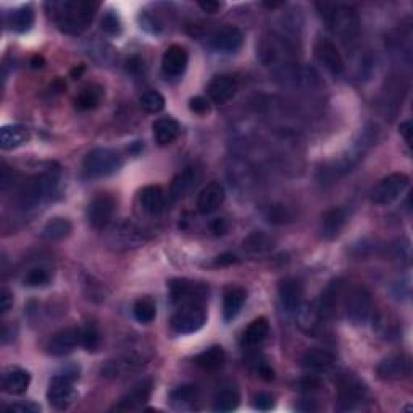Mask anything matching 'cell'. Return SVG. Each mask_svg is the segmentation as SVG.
<instances>
[{"label": "cell", "instance_id": "52", "mask_svg": "<svg viewBox=\"0 0 413 413\" xmlns=\"http://www.w3.org/2000/svg\"><path fill=\"white\" fill-rule=\"evenodd\" d=\"M210 230L215 236H225L230 230V223L225 218H215L210 223Z\"/></svg>", "mask_w": 413, "mask_h": 413}, {"label": "cell", "instance_id": "10", "mask_svg": "<svg viewBox=\"0 0 413 413\" xmlns=\"http://www.w3.org/2000/svg\"><path fill=\"white\" fill-rule=\"evenodd\" d=\"M73 376L70 375H55L50 380L47 389V400L52 407L63 410L71 405L75 397Z\"/></svg>", "mask_w": 413, "mask_h": 413}, {"label": "cell", "instance_id": "6", "mask_svg": "<svg viewBox=\"0 0 413 413\" xmlns=\"http://www.w3.org/2000/svg\"><path fill=\"white\" fill-rule=\"evenodd\" d=\"M326 20L333 26L334 33L343 40H354L359 36L360 20L354 7H349V5L331 7V12L326 13Z\"/></svg>", "mask_w": 413, "mask_h": 413}, {"label": "cell", "instance_id": "36", "mask_svg": "<svg viewBox=\"0 0 413 413\" xmlns=\"http://www.w3.org/2000/svg\"><path fill=\"white\" fill-rule=\"evenodd\" d=\"M8 24L15 33H28L34 24V10L29 5H23V7L13 10L8 17Z\"/></svg>", "mask_w": 413, "mask_h": 413}, {"label": "cell", "instance_id": "19", "mask_svg": "<svg viewBox=\"0 0 413 413\" xmlns=\"http://www.w3.org/2000/svg\"><path fill=\"white\" fill-rule=\"evenodd\" d=\"M210 45L215 52L220 54H234L242 45V33L237 28H223L211 36Z\"/></svg>", "mask_w": 413, "mask_h": 413}, {"label": "cell", "instance_id": "11", "mask_svg": "<svg viewBox=\"0 0 413 413\" xmlns=\"http://www.w3.org/2000/svg\"><path fill=\"white\" fill-rule=\"evenodd\" d=\"M113 211H115V199L110 194H99L91 200L87 206V220L94 230H105L110 225Z\"/></svg>", "mask_w": 413, "mask_h": 413}, {"label": "cell", "instance_id": "33", "mask_svg": "<svg viewBox=\"0 0 413 413\" xmlns=\"http://www.w3.org/2000/svg\"><path fill=\"white\" fill-rule=\"evenodd\" d=\"M71 231H73V225H71L70 220L61 218V216H55V218H50L47 223L44 225L40 236H43L45 241L57 242L66 239V237L71 234Z\"/></svg>", "mask_w": 413, "mask_h": 413}, {"label": "cell", "instance_id": "34", "mask_svg": "<svg viewBox=\"0 0 413 413\" xmlns=\"http://www.w3.org/2000/svg\"><path fill=\"white\" fill-rule=\"evenodd\" d=\"M322 317H320L317 306L315 303H307L297 310V324L303 333L308 336H315L322 324Z\"/></svg>", "mask_w": 413, "mask_h": 413}, {"label": "cell", "instance_id": "47", "mask_svg": "<svg viewBox=\"0 0 413 413\" xmlns=\"http://www.w3.org/2000/svg\"><path fill=\"white\" fill-rule=\"evenodd\" d=\"M320 387H322V380L318 378V375H313V373L302 376V378H299L296 381V389L301 392H307V394L318 391Z\"/></svg>", "mask_w": 413, "mask_h": 413}, {"label": "cell", "instance_id": "20", "mask_svg": "<svg viewBox=\"0 0 413 413\" xmlns=\"http://www.w3.org/2000/svg\"><path fill=\"white\" fill-rule=\"evenodd\" d=\"M225 202V189L220 183H209L200 190L197 197V210L200 215H211Z\"/></svg>", "mask_w": 413, "mask_h": 413}, {"label": "cell", "instance_id": "17", "mask_svg": "<svg viewBox=\"0 0 413 413\" xmlns=\"http://www.w3.org/2000/svg\"><path fill=\"white\" fill-rule=\"evenodd\" d=\"M237 92V81L231 75H218L209 82L206 87V94L209 99L216 103V105H223L230 102Z\"/></svg>", "mask_w": 413, "mask_h": 413}, {"label": "cell", "instance_id": "28", "mask_svg": "<svg viewBox=\"0 0 413 413\" xmlns=\"http://www.w3.org/2000/svg\"><path fill=\"white\" fill-rule=\"evenodd\" d=\"M29 141L28 128L22 125H8L0 129V147L3 151H12Z\"/></svg>", "mask_w": 413, "mask_h": 413}, {"label": "cell", "instance_id": "9", "mask_svg": "<svg viewBox=\"0 0 413 413\" xmlns=\"http://www.w3.org/2000/svg\"><path fill=\"white\" fill-rule=\"evenodd\" d=\"M170 297L173 303L186 306V303H199L204 306L209 296V289L204 284H197L188 280H173L168 284Z\"/></svg>", "mask_w": 413, "mask_h": 413}, {"label": "cell", "instance_id": "26", "mask_svg": "<svg viewBox=\"0 0 413 413\" xmlns=\"http://www.w3.org/2000/svg\"><path fill=\"white\" fill-rule=\"evenodd\" d=\"M270 334V324H268L266 318H257L252 322L247 329L242 334V345L247 349H255L258 345L265 343V339Z\"/></svg>", "mask_w": 413, "mask_h": 413}, {"label": "cell", "instance_id": "21", "mask_svg": "<svg viewBox=\"0 0 413 413\" xmlns=\"http://www.w3.org/2000/svg\"><path fill=\"white\" fill-rule=\"evenodd\" d=\"M188 52L181 45H172L165 50L163 59H162V70L163 73L170 77H178L181 76L188 68Z\"/></svg>", "mask_w": 413, "mask_h": 413}, {"label": "cell", "instance_id": "12", "mask_svg": "<svg viewBox=\"0 0 413 413\" xmlns=\"http://www.w3.org/2000/svg\"><path fill=\"white\" fill-rule=\"evenodd\" d=\"M376 373L384 381H399L409 378L412 373L410 357H407L404 354L389 355V357L380 361L378 366H376Z\"/></svg>", "mask_w": 413, "mask_h": 413}, {"label": "cell", "instance_id": "53", "mask_svg": "<svg viewBox=\"0 0 413 413\" xmlns=\"http://www.w3.org/2000/svg\"><path fill=\"white\" fill-rule=\"evenodd\" d=\"M197 5L204 10L205 13H216L221 8L220 2H215V0H199Z\"/></svg>", "mask_w": 413, "mask_h": 413}, {"label": "cell", "instance_id": "31", "mask_svg": "<svg viewBox=\"0 0 413 413\" xmlns=\"http://www.w3.org/2000/svg\"><path fill=\"white\" fill-rule=\"evenodd\" d=\"M242 247L250 255H263L275 249V239L263 231L252 232L242 241Z\"/></svg>", "mask_w": 413, "mask_h": 413}, {"label": "cell", "instance_id": "24", "mask_svg": "<svg viewBox=\"0 0 413 413\" xmlns=\"http://www.w3.org/2000/svg\"><path fill=\"white\" fill-rule=\"evenodd\" d=\"M340 291H343V281L336 280L329 284L326 289H324L322 297L318 299V302H315L322 320H328L334 315L336 307H338Z\"/></svg>", "mask_w": 413, "mask_h": 413}, {"label": "cell", "instance_id": "5", "mask_svg": "<svg viewBox=\"0 0 413 413\" xmlns=\"http://www.w3.org/2000/svg\"><path fill=\"white\" fill-rule=\"evenodd\" d=\"M57 186V178L50 173L38 174V177L31 178L23 184V188L18 193V202L23 209H33L39 205L44 199L54 193Z\"/></svg>", "mask_w": 413, "mask_h": 413}, {"label": "cell", "instance_id": "45", "mask_svg": "<svg viewBox=\"0 0 413 413\" xmlns=\"http://www.w3.org/2000/svg\"><path fill=\"white\" fill-rule=\"evenodd\" d=\"M266 218L273 225H284L294 221V211L286 205H273L268 209Z\"/></svg>", "mask_w": 413, "mask_h": 413}, {"label": "cell", "instance_id": "46", "mask_svg": "<svg viewBox=\"0 0 413 413\" xmlns=\"http://www.w3.org/2000/svg\"><path fill=\"white\" fill-rule=\"evenodd\" d=\"M102 29L105 31L107 34L117 36L121 33L123 26H121V20L115 12H107L102 18Z\"/></svg>", "mask_w": 413, "mask_h": 413}, {"label": "cell", "instance_id": "16", "mask_svg": "<svg viewBox=\"0 0 413 413\" xmlns=\"http://www.w3.org/2000/svg\"><path fill=\"white\" fill-rule=\"evenodd\" d=\"M280 294V303L286 313H297V310L302 307L303 299V286L296 278H286L280 284L278 289Z\"/></svg>", "mask_w": 413, "mask_h": 413}, {"label": "cell", "instance_id": "13", "mask_svg": "<svg viewBox=\"0 0 413 413\" xmlns=\"http://www.w3.org/2000/svg\"><path fill=\"white\" fill-rule=\"evenodd\" d=\"M153 389L152 380H142L137 384H134L125 396L118 400V404L113 405L112 410L115 412H131L137 410L151 399Z\"/></svg>", "mask_w": 413, "mask_h": 413}, {"label": "cell", "instance_id": "32", "mask_svg": "<svg viewBox=\"0 0 413 413\" xmlns=\"http://www.w3.org/2000/svg\"><path fill=\"white\" fill-rule=\"evenodd\" d=\"M345 225V211L343 209H331L323 215L322 236L331 241L340 234Z\"/></svg>", "mask_w": 413, "mask_h": 413}, {"label": "cell", "instance_id": "39", "mask_svg": "<svg viewBox=\"0 0 413 413\" xmlns=\"http://www.w3.org/2000/svg\"><path fill=\"white\" fill-rule=\"evenodd\" d=\"M134 318L137 320L139 323L149 324L155 320V315H157V307H155V302L149 297H141L137 299L136 303L133 307Z\"/></svg>", "mask_w": 413, "mask_h": 413}, {"label": "cell", "instance_id": "42", "mask_svg": "<svg viewBox=\"0 0 413 413\" xmlns=\"http://www.w3.org/2000/svg\"><path fill=\"white\" fill-rule=\"evenodd\" d=\"M81 345L87 352H96L100 345V333L96 323H86L81 328Z\"/></svg>", "mask_w": 413, "mask_h": 413}, {"label": "cell", "instance_id": "44", "mask_svg": "<svg viewBox=\"0 0 413 413\" xmlns=\"http://www.w3.org/2000/svg\"><path fill=\"white\" fill-rule=\"evenodd\" d=\"M23 283L24 286L28 287H44L50 283V273L43 266L31 268V270L26 273Z\"/></svg>", "mask_w": 413, "mask_h": 413}, {"label": "cell", "instance_id": "14", "mask_svg": "<svg viewBox=\"0 0 413 413\" xmlns=\"http://www.w3.org/2000/svg\"><path fill=\"white\" fill-rule=\"evenodd\" d=\"M315 55L320 63H322L324 68L331 71L333 75H343L345 70V63L340 52L336 47L334 43L329 39H318L317 44H315Z\"/></svg>", "mask_w": 413, "mask_h": 413}, {"label": "cell", "instance_id": "25", "mask_svg": "<svg viewBox=\"0 0 413 413\" xmlns=\"http://www.w3.org/2000/svg\"><path fill=\"white\" fill-rule=\"evenodd\" d=\"M31 383V375L22 368H8L3 371L2 389L10 396H18L28 389Z\"/></svg>", "mask_w": 413, "mask_h": 413}, {"label": "cell", "instance_id": "54", "mask_svg": "<svg viewBox=\"0 0 413 413\" xmlns=\"http://www.w3.org/2000/svg\"><path fill=\"white\" fill-rule=\"evenodd\" d=\"M257 373L260 378L266 380V381H271L273 378H275V371H273L271 366H268L265 361H262L260 365H257Z\"/></svg>", "mask_w": 413, "mask_h": 413}, {"label": "cell", "instance_id": "35", "mask_svg": "<svg viewBox=\"0 0 413 413\" xmlns=\"http://www.w3.org/2000/svg\"><path fill=\"white\" fill-rule=\"evenodd\" d=\"M225 359L226 354L223 347H221V345H211V347L205 349L204 352H200L197 357L194 359V361L199 368H202L205 371H215L223 366Z\"/></svg>", "mask_w": 413, "mask_h": 413}, {"label": "cell", "instance_id": "56", "mask_svg": "<svg viewBox=\"0 0 413 413\" xmlns=\"http://www.w3.org/2000/svg\"><path fill=\"white\" fill-rule=\"evenodd\" d=\"M399 129H400V134L405 139V142L409 144V146H412V121L407 120L404 123H400Z\"/></svg>", "mask_w": 413, "mask_h": 413}, {"label": "cell", "instance_id": "49", "mask_svg": "<svg viewBox=\"0 0 413 413\" xmlns=\"http://www.w3.org/2000/svg\"><path fill=\"white\" fill-rule=\"evenodd\" d=\"M189 108H190V112L195 113V115L204 117L210 112V102L200 96L193 97V99L189 100Z\"/></svg>", "mask_w": 413, "mask_h": 413}, {"label": "cell", "instance_id": "41", "mask_svg": "<svg viewBox=\"0 0 413 413\" xmlns=\"http://www.w3.org/2000/svg\"><path fill=\"white\" fill-rule=\"evenodd\" d=\"M199 397V389L194 384H183L172 392V404L174 407H188Z\"/></svg>", "mask_w": 413, "mask_h": 413}, {"label": "cell", "instance_id": "43", "mask_svg": "<svg viewBox=\"0 0 413 413\" xmlns=\"http://www.w3.org/2000/svg\"><path fill=\"white\" fill-rule=\"evenodd\" d=\"M139 102L147 113H160L165 108V97L158 91L144 92Z\"/></svg>", "mask_w": 413, "mask_h": 413}, {"label": "cell", "instance_id": "7", "mask_svg": "<svg viewBox=\"0 0 413 413\" xmlns=\"http://www.w3.org/2000/svg\"><path fill=\"white\" fill-rule=\"evenodd\" d=\"M410 178L405 173H392L389 177H386L375 186L371 190V202L375 205H389L400 197L405 193V189L409 188Z\"/></svg>", "mask_w": 413, "mask_h": 413}, {"label": "cell", "instance_id": "38", "mask_svg": "<svg viewBox=\"0 0 413 413\" xmlns=\"http://www.w3.org/2000/svg\"><path fill=\"white\" fill-rule=\"evenodd\" d=\"M139 365H141V359L134 357V355H126V357H123L121 360L108 361V363L105 365V368H102V375L103 376H113V378H117V376L125 375V373H128V371L136 370Z\"/></svg>", "mask_w": 413, "mask_h": 413}, {"label": "cell", "instance_id": "8", "mask_svg": "<svg viewBox=\"0 0 413 413\" xmlns=\"http://www.w3.org/2000/svg\"><path fill=\"white\" fill-rule=\"evenodd\" d=\"M206 322L204 306L199 303H186L174 312L172 317V329L177 334H193L197 333Z\"/></svg>", "mask_w": 413, "mask_h": 413}, {"label": "cell", "instance_id": "51", "mask_svg": "<svg viewBox=\"0 0 413 413\" xmlns=\"http://www.w3.org/2000/svg\"><path fill=\"white\" fill-rule=\"evenodd\" d=\"M13 307V294L8 291V289H2L0 291V312L2 315L8 313V310Z\"/></svg>", "mask_w": 413, "mask_h": 413}, {"label": "cell", "instance_id": "4", "mask_svg": "<svg viewBox=\"0 0 413 413\" xmlns=\"http://www.w3.org/2000/svg\"><path fill=\"white\" fill-rule=\"evenodd\" d=\"M345 318L352 324H365L373 313L371 294L365 286H354L349 289L344 299Z\"/></svg>", "mask_w": 413, "mask_h": 413}, {"label": "cell", "instance_id": "59", "mask_svg": "<svg viewBox=\"0 0 413 413\" xmlns=\"http://www.w3.org/2000/svg\"><path fill=\"white\" fill-rule=\"evenodd\" d=\"M82 71H84V66L81 65L80 68H73V70H71V76H73V77H80Z\"/></svg>", "mask_w": 413, "mask_h": 413}, {"label": "cell", "instance_id": "50", "mask_svg": "<svg viewBox=\"0 0 413 413\" xmlns=\"http://www.w3.org/2000/svg\"><path fill=\"white\" fill-rule=\"evenodd\" d=\"M5 410L12 413H38L40 412V407L33 402H17V404L5 407Z\"/></svg>", "mask_w": 413, "mask_h": 413}, {"label": "cell", "instance_id": "3", "mask_svg": "<svg viewBox=\"0 0 413 413\" xmlns=\"http://www.w3.org/2000/svg\"><path fill=\"white\" fill-rule=\"evenodd\" d=\"M105 241L112 250L126 252L141 247L146 242V237H144V232L136 225L128 220H123L108 228Z\"/></svg>", "mask_w": 413, "mask_h": 413}, {"label": "cell", "instance_id": "27", "mask_svg": "<svg viewBox=\"0 0 413 413\" xmlns=\"http://www.w3.org/2000/svg\"><path fill=\"white\" fill-rule=\"evenodd\" d=\"M247 299L246 289L242 287H230L226 289L225 297H223V318L225 322H232L237 315L241 313L242 307H244Z\"/></svg>", "mask_w": 413, "mask_h": 413}, {"label": "cell", "instance_id": "30", "mask_svg": "<svg viewBox=\"0 0 413 413\" xmlns=\"http://www.w3.org/2000/svg\"><path fill=\"white\" fill-rule=\"evenodd\" d=\"M152 128H153L155 141H157L160 146H168V144L177 141L179 136L178 121L170 117L158 118V120L153 123Z\"/></svg>", "mask_w": 413, "mask_h": 413}, {"label": "cell", "instance_id": "57", "mask_svg": "<svg viewBox=\"0 0 413 413\" xmlns=\"http://www.w3.org/2000/svg\"><path fill=\"white\" fill-rule=\"evenodd\" d=\"M144 65V61L139 59V57H133V59L128 60V70L133 71V73H136V71H141Z\"/></svg>", "mask_w": 413, "mask_h": 413}, {"label": "cell", "instance_id": "23", "mask_svg": "<svg viewBox=\"0 0 413 413\" xmlns=\"http://www.w3.org/2000/svg\"><path fill=\"white\" fill-rule=\"evenodd\" d=\"M139 200H141L142 209L152 216L163 213L165 206H167V197L160 186H146L139 194Z\"/></svg>", "mask_w": 413, "mask_h": 413}, {"label": "cell", "instance_id": "22", "mask_svg": "<svg viewBox=\"0 0 413 413\" xmlns=\"http://www.w3.org/2000/svg\"><path fill=\"white\" fill-rule=\"evenodd\" d=\"M334 363V355L324 349H310L302 355L301 365L307 373H326Z\"/></svg>", "mask_w": 413, "mask_h": 413}, {"label": "cell", "instance_id": "58", "mask_svg": "<svg viewBox=\"0 0 413 413\" xmlns=\"http://www.w3.org/2000/svg\"><path fill=\"white\" fill-rule=\"evenodd\" d=\"M31 65H33V68H43L44 59H43V57L36 55V57H33V60H31Z\"/></svg>", "mask_w": 413, "mask_h": 413}, {"label": "cell", "instance_id": "48", "mask_svg": "<svg viewBox=\"0 0 413 413\" xmlns=\"http://www.w3.org/2000/svg\"><path fill=\"white\" fill-rule=\"evenodd\" d=\"M275 407V396H271L270 392H258L254 397V409L266 412L271 410Z\"/></svg>", "mask_w": 413, "mask_h": 413}, {"label": "cell", "instance_id": "18", "mask_svg": "<svg viewBox=\"0 0 413 413\" xmlns=\"http://www.w3.org/2000/svg\"><path fill=\"white\" fill-rule=\"evenodd\" d=\"M366 399V387L355 378H345L339 387V407L343 410H354Z\"/></svg>", "mask_w": 413, "mask_h": 413}, {"label": "cell", "instance_id": "40", "mask_svg": "<svg viewBox=\"0 0 413 413\" xmlns=\"http://www.w3.org/2000/svg\"><path fill=\"white\" fill-rule=\"evenodd\" d=\"M239 392L232 387H228V389L220 391L218 394L215 396V404H213V410L215 412H232L237 409L239 405Z\"/></svg>", "mask_w": 413, "mask_h": 413}, {"label": "cell", "instance_id": "2", "mask_svg": "<svg viewBox=\"0 0 413 413\" xmlns=\"http://www.w3.org/2000/svg\"><path fill=\"white\" fill-rule=\"evenodd\" d=\"M123 167L121 155L107 147H99L86 155L82 162V172L86 178L97 179L117 173Z\"/></svg>", "mask_w": 413, "mask_h": 413}, {"label": "cell", "instance_id": "37", "mask_svg": "<svg viewBox=\"0 0 413 413\" xmlns=\"http://www.w3.org/2000/svg\"><path fill=\"white\" fill-rule=\"evenodd\" d=\"M102 97L103 87H100L99 84H89L82 87L75 99V103L80 110H92V108H96L102 102Z\"/></svg>", "mask_w": 413, "mask_h": 413}, {"label": "cell", "instance_id": "1", "mask_svg": "<svg viewBox=\"0 0 413 413\" xmlns=\"http://www.w3.org/2000/svg\"><path fill=\"white\" fill-rule=\"evenodd\" d=\"M99 7V2L91 0H61L47 3L52 20L65 34H81L87 29Z\"/></svg>", "mask_w": 413, "mask_h": 413}, {"label": "cell", "instance_id": "15", "mask_svg": "<svg viewBox=\"0 0 413 413\" xmlns=\"http://www.w3.org/2000/svg\"><path fill=\"white\" fill-rule=\"evenodd\" d=\"M77 344H81V329L80 328H65L52 336L47 350L54 357H65L71 354Z\"/></svg>", "mask_w": 413, "mask_h": 413}, {"label": "cell", "instance_id": "55", "mask_svg": "<svg viewBox=\"0 0 413 413\" xmlns=\"http://www.w3.org/2000/svg\"><path fill=\"white\" fill-rule=\"evenodd\" d=\"M237 263V258L234 254H221L215 258V265L216 266H230V265H234Z\"/></svg>", "mask_w": 413, "mask_h": 413}, {"label": "cell", "instance_id": "29", "mask_svg": "<svg viewBox=\"0 0 413 413\" xmlns=\"http://www.w3.org/2000/svg\"><path fill=\"white\" fill-rule=\"evenodd\" d=\"M197 178H199L197 168L194 167H188L184 172L177 174L172 183V188H170V195H172V199L173 200L183 199L184 195L194 188L195 183H197Z\"/></svg>", "mask_w": 413, "mask_h": 413}]
</instances>
